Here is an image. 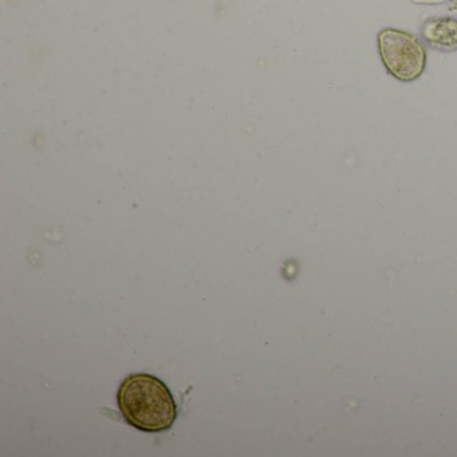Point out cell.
<instances>
[{
  "label": "cell",
  "instance_id": "7a4b0ae2",
  "mask_svg": "<svg viewBox=\"0 0 457 457\" xmlns=\"http://www.w3.org/2000/svg\"><path fill=\"white\" fill-rule=\"evenodd\" d=\"M377 44L382 63L396 79L413 82L425 71V47L409 32L385 28L378 32Z\"/></svg>",
  "mask_w": 457,
  "mask_h": 457
},
{
  "label": "cell",
  "instance_id": "3957f363",
  "mask_svg": "<svg viewBox=\"0 0 457 457\" xmlns=\"http://www.w3.org/2000/svg\"><path fill=\"white\" fill-rule=\"evenodd\" d=\"M422 36L426 43L438 51H456L457 19L450 16L430 18L422 24Z\"/></svg>",
  "mask_w": 457,
  "mask_h": 457
},
{
  "label": "cell",
  "instance_id": "6da1fadb",
  "mask_svg": "<svg viewBox=\"0 0 457 457\" xmlns=\"http://www.w3.org/2000/svg\"><path fill=\"white\" fill-rule=\"evenodd\" d=\"M117 402L125 421L142 432L170 429L177 418V405L168 386L146 373L130 374L121 384Z\"/></svg>",
  "mask_w": 457,
  "mask_h": 457
}]
</instances>
